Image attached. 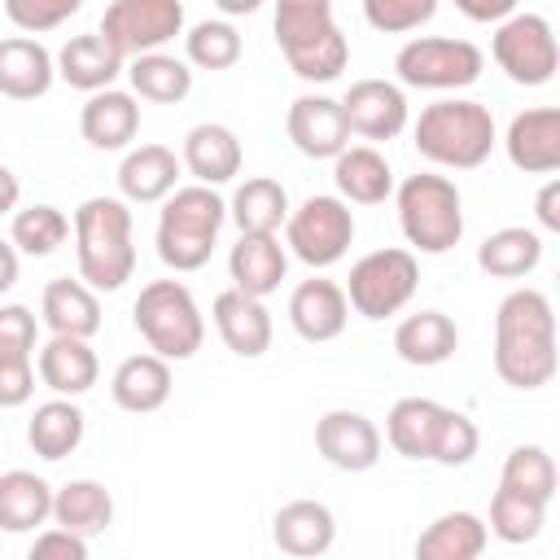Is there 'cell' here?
<instances>
[{
  "label": "cell",
  "mask_w": 560,
  "mask_h": 560,
  "mask_svg": "<svg viewBox=\"0 0 560 560\" xmlns=\"http://www.w3.org/2000/svg\"><path fill=\"white\" fill-rule=\"evenodd\" d=\"M175 179H179V158L166 144H140L118 166L122 201H136V206L166 201V192H175Z\"/></svg>",
  "instance_id": "83f0119b"
},
{
  "label": "cell",
  "mask_w": 560,
  "mask_h": 560,
  "mask_svg": "<svg viewBox=\"0 0 560 560\" xmlns=\"http://www.w3.org/2000/svg\"><path fill=\"white\" fill-rule=\"evenodd\" d=\"M74 254H79V280L96 293H114L136 271V245H131V210L122 197H88L74 210Z\"/></svg>",
  "instance_id": "7a4b0ae2"
},
{
  "label": "cell",
  "mask_w": 560,
  "mask_h": 560,
  "mask_svg": "<svg viewBox=\"0 0 560 560\" xmlns=\"http://www.w3.org/2000/svg\"><path fill=\"white\" fill-rule=\"evenodd\" d=\"M184 52H188V66H197V70H228L241 61V35L232 22L206 18L184 35Z\"/></svg>",
  "instance_id": "b9f144b4"
},
{
  "label": "cell",
  "mask_w": 560,
  "mask_h": 560,
  "mask_svg": "<svg viewBox=\"0 0 560 560\" xmlns=\"http://www.w3.org/2000/svg\"><path fill=\"white\" fill-rule=\"evenodd\" d=\"M315 451L341 472H368L381 459V429L363 411H324L315 420Z\"/></svg>",
  "instance_id": "4fadbf2b"
},
{
  "label": "cell",
  "mask_w": 560,
  "mask_h": 560,
  "mask_svg": "<svg viewBox=\"0 0 560 560\" xmlns=\"http://www.w3.org/2000/svg\"><path fill=\"white\" fill-rule=\"evenodd\" d=\"M96 376H101V363H96V350L88 346V337H52L39 350V381L61 398L88 394L96 385Z\"/></svg>",
  "instance_id": "f1b7e54d"
},
{
  "label": "cell",
  "mask_w": 560,
  "mask_h": 560,
  "mask_svg": "<svg viewBox=\"0 0 560 560\" xmlns=\"http://www.w3.org/2000/svg\"><path fill=\"white\" fill-rule=\"evenodd\" d=\"M346 127L363 140H394L407 127V96L389 79H359L341 96Z\"/></svg>",
  "instance_id": "5bb4252c"
},
{
  "label": "cell",
  "mask_w": 560,
  "mask_h": 560,
  "mask_svg": "<svg viewBox=\"0 0 560 560\" xmlns=\"http://www.w3.org/2000/svg\"><path fill=\"white\" fill-rule=\"evenodd\" d=\"M228 214L236 219L241 232H280V223L289 219V192L280 179L254 175L232 192Z\"/></svg>",
  "instance_id": "74e56055"
},
{
  "label": "cell",
  "mask_w": 560,
  "mask_h": 560,
  "mask_svg": "<svg viewBox=\"0 0 560 560\" xmlns=\"http://www.w3.org/2000/svg\"><path fill=\"white\" fill-rule=\"evenodd\" d=\"M136 332L149 341L162 359H192L206 341V319L197 311V298L184 280H149L131 306Z\"/></svg>",
  "instance_id": "8992f818"
},
{
  "label": "cell",
  "mask_w": 560,
  "mask_h": 560,
  "mask_svg": "<svg viewBox=\"0 0 560 560\" xmlns=\"http://www.w3.org/2000/svg\"><path fill=\"white\" fill-rule=\"evenodd\" d=\"M398 83L407 88H429V92H455L481 79L486 57L468 39H446V35H420L407 39L394 57Z\"/></svg>",
  "instance_id": "ba28073f"
},
{
  "label": "cell",
  "mask_w": 560,
  "mask_h": 560,
  "mask_svg": "<svg viewBox=\"0 0 560 560\" xmlns=\"http://www.w3.org/2000/svg\"><path fill=\"white\" fill-rule=\"evenodd\" d=\"M350 241H354V214H350V201H341V197L315 192L298 210H289V219H284V245L311 271L341 262Z\"/></svg>",
  "instance_id": "9c48e42d"
},
{
  "label": "cell",
  "mask_w": 560,
  "mask_h": 560,
  "mask_svg": "<svg viewBox=\"0 0 560 560\" xmlns=\"http://www.w3.org/2000/svg\"><path fill=\"white\" fill-rule=\"evenodd\" d=\"M52 61H57V74H61L70 88H79V92H101V88H109V83L118 79V70H122V52H118L101 31L66 39Z\"/></svg>",
  "instance_id": "484cf974"
},
{
  "label": "cell",
  "mask_w": 560,
  "mask_h": 560,
  "mask_svg": "<svg viewBox=\"0 0 560 560\" xmlns=\"http://www.w3.org/2000/svg\"><path fill=\"white\" fill-rule=\"evenodd\" d=\"M442 416H446V407L433 402V398H398L385 416V438L398 455L429 459L433 442H438V429H442Z\"/></svg>",
  "instance_id": "1f68e13d"
},
{
  "label": "cell",
  "mask_w": 560,
  "mask_h": 560,
  "mask_svg": "<svg viewBox=\"0 0 560 560\" xmlns=\"http://www.w3.org/2000/svg\"><path fill=\"white\" fill-rule=\"evenodd\" d=\"M18 197H22V184H18V175L0 162V214H9V210H18Z\"/></svg>",
  "instance_id": "816d5d0a"
},
{
  "label": "cell",
  "mask_w": 560,
  "mask_h": 560,
  "mask_svg": "<svg viewBox=\"0 0 560 560\" xmlns=\"http://www.w3.org/2000/svg\"><path fill=\"white\" fill-rule=\"evenodd\" d=\"M289 140L302 158H337L346 144H350V127H346V114H341V101L332 96H298L289 105Z\"/></svg>",
  "instance_id": "2e32d148"
},
{
  "label": "cell",
  "mask_w": 560,
  "mask_h": 560,
  "mask_svg": "<svg viewBox=\"0 0 560 560\" xmlns=\"http://www.w3.org/2000/svg\"><path fill=\"white\" fill-rule=\"evenodd\" d=\"M271 538L284 556H324L337 538V521L328 512V503L319 499H293L276 512L271 521Z\"/></svg>",
  "instance_id": "603a6c76"
},
{
  "label": "cell",
  "mask_w": 560,
  "mask_h": 560,
  "mask_svg": "<svg viewBox=\"0 0 560 560\" xmlns=\"http://www.w3.org/2000/svg\"><path fill=\"white\" fill-rule=\"evenodd\" d=\"M214 9L228 13V18H245V13H258L262 0H214Z\"/></svg>",
  "instance_id": "db71d44e"
},
{
  "label": "cell",
  "mask_w": 560,
  "mask_h": 560,
  "mask_svg": "<svg viewBox=\"0 0 560 560\" xmlns=\"http://www.w3.org/2000/svg\"><path fill=\"white\" fill-rule=\"evenodd\" d=\"M96 31L122 52V61L158 52L184 31V0H114Z\"/></svg>",
  "instance_id": "7c38bea8"
},
{
  "label": "cell",
  "mask_w": 560,
  "mask_h": 560,
  "mask_svg": "<svg viewBox=\"0 0 560 560\" xmlns=\"http://www.w3.org/2000/svg\"><path fill=\"white\" fill-rule=\"evenodd\" d=\"M241 162H245L241 140H236V131L223 127V122H197V127L184 136V166L197 175V184L219 188V184H228L232 175H241Z\"/></svg>",
  "instance_id": "cb8c5ba5"
},
{
  "label": "cell",
  "mask_w": 560,
  "mask_h": 560,
  "mask_svg": "<svg viewBox=\"0 0 560 560\" xmlns=\"http://www.w3.org/2000/svg\"><path fill=\"white\" fill-rule=\"evenodd\" d=\"M83 9V0H4V18L26 31V35H44L57 31L61 22H70Z\"/></svg>",
  "instance_id": "f6af8a7d"
},
{
  "label": "cell",
  "mask_w": 560,
  "mask_h": 560,
  "mask_svg": "<svg viewBox=\"0 0 560 560\" xmlns=\"http://www.w3.org/2000/svg\"><path fill=\"white\" fill-rule=\"evenodd\" d=\"M477 446H481V433H477V424L464 416V411H451L446 407V416H442V429H438V442H433V464H442V468H464L472 455H477Z\"/></svg>",
  "instance_id": "ee69618b"
},
{
  "label": "cell",
  "mask_w": 560,
  "mask_h": 560,
  "mask_svg": "<svg viewBox=\"0 0 560 560\" xmlns=\"http://www.w3.org/2000/svg\"><path fill=\"white\" fill-rule=\"evenodd\" d=\"M52 521L83 534V538H96L114 521V494L92 477L66 481L61 490H52Z\"/></svg>",
  "instance_id": "836d02e7"
},
{
  "label": "cell",
  "mask_w": 560,
  "mask_h": 560,
  "mask_svg": "<svg viewBox=\"0 0 560 560\" xmlns=\"http://www.w3.org/2000/svg\"><path fill=\"white\" fill-rule=\"evenodd\" d=\"M228 271H232V289L249 298H267L280 289L289 271V254L276 241V232H241V241L228 254Z\"/></svg>",
  "instance_id": "ffe728a7"
},
{
  "label": "cell",
  "mask_w": 560,
  "mask_h": 560,
  "mask_svg": "<svg viewBox=\"0 0 560 560\" xmlns=\"http://www.w3.org/2000/svg\"><path fill=\"white\" fill-rule=\"evenodd\" d=\"M416 153L438 162V166H451V171H472L481 166L490 153H494V114L481 105V101H433L420 109L416 118Z\"/></svg>",
  "instance_id": "277c9868"
},
{
  "label": "cell",
  "mask_w": 560,
  "mask_h": 560,
  "mask_svg": "<svg viewBox=\"0 0 560 560\" xmlns=\"http://www.w3.org/2000/svg\"><path fill=\"white\" fill-rule=\"evenodd\" d=\"M503 149H508V162L516 171H525V175H551V171H560V109L556 105L521 109L508 122Z\"/></svg>",
  "instance_id": "9a60e30c"
},
{
  "label": "cell",
  "mask_w": 560,
  "mask_h": 560,
  "mask_svg": "<svg viewBox=\"0 0 560 560\" xmlns=\"http://www.w3.org/2000/svg\"><path fill=\"white\" fill-rule=\"evenodd\" d=\"M398 228L420 254H446L464 236V201L446 175H407L398 184Z\"/></svg>",
  "instance_id": "52a82bcc"
},
{
  "label": "cell",
  "mask_w": 560,
  "mask_h": 560,
  "mask_svg": "<svg viewBox=\"0 0 560 560\" xmlns=\"http://www.w3.org/2000/svg\"><path fill=\"white\" fill-rule=\"evenodd\" d=\"M490 52L499 61V70L521 83V88H542L551 83L560 52H556V35L551 22L542 13H508L490 39Z\"/></svg>",
  "instance_id": "8fae6325"
},
{
  "label": "cell",
  "mask_w": 560,
  "mask_h": 560,
  "mask_svg": "<svg viewBox=\"0 0 560 560\" xmlns=\"http://www.w3.org/2000/svg\"><path fill=\"white\" fill-rule=\"evenodd\" d=\"M127 79H131V92L140 101H153V105H179L188 92H192V70L188 61L171 57V52H140L131 57L127 66Z\"/></svg>",
  "instance_id": "d590c367"
},
{
  "label": "cell",
  "mask_w": 560,
  "mask_h": 560,
  "mask_svg": "<svg viewBox=\"0 0 560 560\" xmlns=\"http://www.w3.org/2000/svg\"><path fill=\"white\" fill-rule=\"evenodd\" d=\"M52 516V486L26 468L0 472V529L4 534H31Z\"/></svg>",
  "instance_id": "d6a6232c"
},
{
  "label": "cell",
  "mask_w": 560,
  "mask_h": 560,
  "mask_svg": "<svg viewBox=\"0 0 560 560\" xmlns=\"http://www.w3.org/2000/svg\"><path fill=\"white\" fill-rule=\"evenodd\" d=\"M109 394L122 411H158L166 398H171V359L162 354H131L118 363L114 381H109Z\"/></svg>",
  "instance_id": "f546056e"
},
{
  "label": "cell",
  "mask_w": 560,
  "mask_h": 560,
  "mask_svg": "<svg viewBox=\"0 0 560 560\" xmlns=\"http://www.w3.org/2000/svg\"><path fill=\"white\" fill-rule=\"evenodd\" d=\"M35 394L31 359H0V407H22Z\"/></svg>",
  "instance_id": "c3c4849f"
},
{
  "label": "cell",
  "mask_w": 560,
  "mask_h": 560,
  "mask_svg": "<svg viewBox=\"0 0 560 560\" xmlns=\"http://www.w3.org/2000/svg\"><path fill=\"white\" fill-rule=\"evenodd\" d=\"M542 521H547V503L499 486L494 499H490V525H486V529H490L499 542L521 547V542H534V538L542 534Z\"/></svg>",
  "instance_id": "f35d334b"
},
{
  "label": "cell",
  "mask_w": 560,
  "mask_h": 560,
  "mask_svg": "<svg viewBox=\"0 0 560 560\" xmlns=\"http://www.w3.org/2000/svg\"><path fill=\"white\" fill-rule=\"evenodd\" d=\"M83 556H88V538L66 525H52L31 542V560H83Z\"/></svg>",
  "instance_id": "7dc6e473"
},
{
  "label": "cell",
  "mask_w": 560,
  "mask_h": 560,
  "mask_svg": "<svg viewBox=\"0 0 560 560\" xmlns=\"http://www.w3.org/2000/svg\"><path fill=\"white\" fill-rule=\"evenodd\" d=\"M35 350V315L26 306H0V359H31Z\"/></svg>",
  "instance_id": "bcb514c9"
},
{
  "label": "cell",
  "mask_w": 560,
  "mask_h": 560,
  "mask_svg": "<svg viewBox=\"0 0 560 560\" xmlns=\"http://www.w3.org/2000/svg\"><path fill=\"white\" fill-rule=\"evenodd\" d=\"M438 13V0H363V18L381 35H407L420 31Z\"/></svg>",
  "instance_id": "7bdbcfd3"
},
{
  "label": "cell",
  "mask_w": 560,
  "mask_h": 560,
  "mask_svg": "<svg viewBox=\"0 0 560 560\" xmlns=\"http://www.w3.org/2000/svg\"><path fill=\"white\" fill-rule=\"evenodd\" d=\"M52 79H57V61L39 39H31V35L0 39V96L35 101L52 88Z\"/></svg>",
  "instance_id": "44dd1931"
},
{
  "label": "cell",
  "mask_w": 560,
  "mask_h": 560,
  "mask_svg": "<svg viewBox=\"0 0 560 560\" xmlns=\"http://www.w3.org/2000/svg\"><path fill=\"white\" fill-rule=\"evenodd\" d=\"M346 319H350V302H346V289L337 280L311 276L289 298V324L302 341H315V346L332 341L346 332Z\"/></svg>",
  "instance_id": "e0dca14e"
},
{
  "label": "cell",
  "mask_w": 560,
  "mask_h": 560,
  "mask_svg": "<svg viewBox=\"0 0 560 560\" xmlns=\"http://www.w3.org/2000/svg\"><path fill=\"white\" fill-rule=\"evenodd\" d=\"M468 22H503L508 13H516V0H451Z\"/></svg>",
  "instance_id": "681fc988"
},
{
  "label": "cell",
  "mask_w": 560,
  "mask_h": 560,
  "mask_svg": "<svg viewBox=\"0 0 560 560\" xmlns=\"http://www.w3.org/2000/svg\"><path fill=\"white\" fill-rule=\"evenodd\" d=\"M332 184H337L341 201L381 206L394 192V171H389V162L372 144H346L332 158Z\"/></svg>",
  "instance_id": "4316f807"
},
{
  "label": "cell",
  "mask_w": 560,
  "mask_h": 560,
  "mask_svg": "<svg viewBox=\"0 0 560 560\" xmlns=\"http://www.w3.org/2000/svg\"><path fill=\"white\" fill-rule=\"evenodd\" d=\"M494 372L512 389H542L556 376V315L542 289H512L499 302Z\"/></svg>",
  "instance_id": "6da1fadb"
},
{
  "label": "cell",
  "mask_w": 560,
  "mask_h": 560,
  "mask_svg": "<svg viewBox=\"0 0 560 560\" xmlns=\"http://www.w3.org/2000/svg\"><path fill=\"white\" fill-rule=\"evenodd\" d=\"M223 219H228V201L210 184H188L166 192V206L158 214V258L171 271L206 267L219 245Z\"/></svg>",
  "instance_id": "5b68a950"
},
{
  "label": "cell",
  "mask_w": 560,
  "mask_h": 560,
  "mask_svg": "<svg viewBox=\"0 0 560 560\" xmlns=\"http://www.w3.org/2000/svg\"><path fill=\"white\" fill-rule=\"evenodd\" d=\"M499 486H508V490H516V494H529V499H538V503H551V499H556V459H551L542 446H516V451L503 459Z\"/></svg>",
  "instance_id": "60d3db41"
},
{
  "label": "cell",
  "mask_w": 560,
  "mask_h": 560,
  "mask_svg": "<svg viewBox=\"0 0 560 560\" xmlns=\"http://www.w3.org/2000/svg\"><path fill=\"white\" fill-rule=\"evenodd\" d=\"M276 44L306 83H332L350 61V44L332 22V0H276Z\"/></svg>",
  "instance_id": "3957f363"
},
{
  "label": "cell",
  "mask_w": 560,
  "mask_h": 560,
  "mask_svg": "<svg viewBox=\"0 0 560 560\" xmlns=\"http://www.w3.org/2000/svg\"><path fill=\"white\" fill-rule=\"evenodd\" d=\"M66 236H70V219L57 206H44L39 201V206H26V210L13 214V245L22 254H31V258L57 254L66 245Z\"/></svg>",
  "instance_id": "ab89813d"
},
{
  "label": "cell",
  "mask_w": 560,
  "mask_h": 560,
  "mask_svg": "<svg viewBox=\"0 0 560 560\" xmlns=\"http://www.w3.org/2000/svg\"><path fill=\"white\" fill-rule=\"evenodd\" d=\"M13 284H18V249L0 241V293H9Z\"/></svg>",
  "instance_id": "f5cc1de1"
},
{
  "label": "cell",
  "mask_w": 560,
  "mask_h": 560,
  "mask_svg": "<svg viewBox=\"0 0 560 560\" xmlns=\"http://www.w3.org/2000/svg\"><path fill=\"white\" fill-rule=\"evenodd\" d=\"M538 262H542V236L534 228H499L477 249V267L499 280H521Z\"/></svg>",
  "instance_id": "8d00e7d4"
},
{
  "label": "cell",
  "mask_w": 560,
  "mask_h": 560,
  "mask_svg": "<svg viewBox=\"0 0 560 560\" xmlns=\"http://www.w3.org/2000/svg\"><path fill=\"white\" fill-rule=\"evenodd\" d=\"M416 284H420V267L411 249H372L350 267L346 302L363 319H385L416 298Z\"/></svg>",
  "instance_id": "30bf717a"
},
{
  "label": "cell",
  "mask_w": 560,
  "mask_h": 560,
  "mask_svg": "<svg viewBox=\"0 0 560 560\" xmlns=\"http://www.w3.org/2000/svg\"><path fill=\"white\" fill-rule=\"evenodd\" d=\"M79 131L101 153L127 149L136 140V131H140V105H136V96L131 92H118V88L88 92V105L79 109Z\"/></svg>",
  "instance_id": "d6986e66"
},
{
  "label": "cell",
  "mask_w": 560,
  "mask_h": 560,
  "mask_svg": "<svg viewBox=\"0 0 560 560\" xmlns=\"http://www.w3.org/2000/svg\"><path fill=\"white\" fill-rule=\"evenodd\" d=\"M394 350L411 368H438L459 350V328L446 311H416L394 328Z\"/></svg>",
  "instance_id": "d4e9b609"
},
{
  "label": "cell",
  "mask_w": 560,
  "mask_h": 560,
  "mask_svg": "<svg viewBox=\"0 0 560 560\" xmlns=\"http://www.w3.org/2000/svg\"><path fill=\"white\" fill-rule=\"evenodd\" d=\"M39 315L48 324L52 337H96L101 332V302L96 289L70 276H57L44 284V302Z\"/></svg>",
  "instance_id": "7402d4cb"
},
{
  "label": "cell",
  "mask_w": 560,
  "mask_h": 560,
  "mask_svg": "<svg viewBox=\"0 0 560 560\" xmlns=\"http://www.w3.org/2000/svg\"><path fill=\"white\" fill-rule=\"evenodd\" d=\"M534 214L547 232H560V179H547L538 188V201H534Z\"/></svg>",
  "instance_id": "f907efd6"
},
{
  "label": "cell",
  "mask_w": 560,
  "mask_h": 560,
  "mask_svg": "<svg viewBox=\"0 0 560 560\" xmlns=\"http://www.w3.org/2000/svg\"><path fill=\"white\" fill-rule=\"evenodd\" d=\"M214 328L223 337V346L241 359H262L271 350V315L262 306V298H249L241 289H228L214 298Z\"/></svg>",
  "instance_id": "ac0fdd59"
},
{
  "label": "cell",
  "mask_w": 560,
  "mask_h": 560,
  "mask_svg": "<svg viewBox=\"0 0 560 560\" xmlns=\"http://www.w3.org/2000/svg\"><path fill=\"white\" fill-rule=\"evenodd\" d=\"M490 542V529L477 512H442L420 538H416V556L420 560H477Z\"/></svg>",
  "instance_id": "4dcf8cb0"
},
{
  "label": "cell",
  "mask_w": 560,
  "mask_h": 560,
  "mask_svg": "<svg viewBox=\"0 0 560 560\" xmlns=\"http://www.w3.org/2000/svg\"><path fill=\"white\" fill-rule=\"evenodd\" d=\"M26 442L39 459H66L79 451L83 442V411L70 402V398H48L35 407L31 424H26Z\"/></svg>",
  "instance_id": "e575fe53"
}]
</instances>
